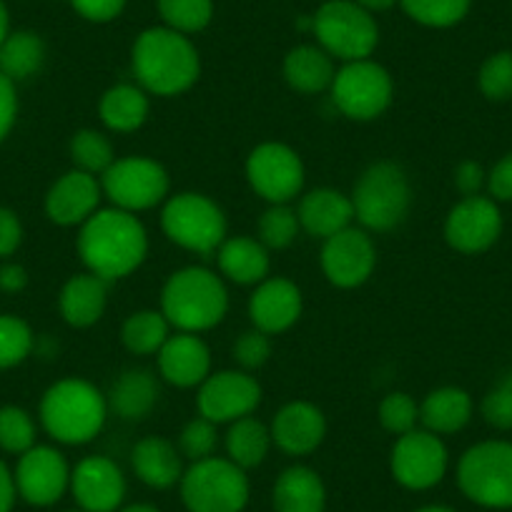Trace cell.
Segmentation results:
<instances>
[{
    "label": "cell",
    "mask_w": 512,
    "mask_h": 512,
    "mask_svg": "<svg viewBox=\"0 0 512 512\" xmlns=\"http://www.w3.org/2000/svg\"><path fill=\"white\" fill-rule=\"evenodd\" d=\"M149 254V234L136 214L108 206L98 209L78 234V256L86 272L113 282L134 274Z\"/></svg>",
    "instance_id": "cell-1"
},
{
    "label": "cell",
    "mask_w": 512,
    "mask_h": 512,
    "mask_svg": "<svg viewBox=\"0 0 512 512\" xmlns=\"http://www.w3.org/2000/svg\"><path fill=\"white\" fill-rule=\"evenodd\" d=\"M131 68L146 93L169 98L181 96L199 81L201 58L189 36L156 26L136 38Z\"/></svg>",
    "instance_id": "cell-2"
},
{
    "label": "cell",
    "mask_w": 512,
    "mask_h": 512,
    "mask_svg": "<svg viewBox=\"0 0 512 512\" xmlns=\"http://www.w3.org/2000/svg\"><path fill=\"white\" fill-rule=\"evenodd\" d=\"M108 400L96 384L81 377H66L51 384L41 400V425L61 445H88L103 430Z\"/></svg>",
    "instance_id": "cell-3"
},
{
    "label": "cell",
    "mask_w": 512,
    "mask_h": 512,
    "mask_svg": "<svg viewBox=\"0 0 512 512\" xmlns=\"http://www.w3.org/2000/svg\"><path fill=\"white\" fill-rule=\"evenodd\" d=\"M161 312L179 332L201 334L224 322L229 292L211 269L184 267L171 274L161 292Z\"/></svg>",
    "instance_id": "cell-4"
},
{
    "label": "cell",
    "mask_w": 512,
    "mask_h": 512,
    "mask_svg": "<svg viewBox=\"0 0 512 512\" xmlns=\"http://www.w3.org/2000/svg\"><path fill=\"white\" fill-rule=\"evenodd\" d=\"M349 199L354 206V221H359L364 231H395L410 214V176L395 161H377L362 171Z\"/></svg>",
    "instance_id": "cell-5"
},
{
    "label": "cell",
    "mask_w": 512,
    "mask_h": 512,
    "mask_svg": "<svg viewBox=\"0 0 512 512\" xmlns=\"http://www.w3.org/2000/svg\"><path fill=\"white\" fill-rule=\"evenodd\" d=\"M161 229L166 239L194 254H214L226 241V214L214 199L196 191L169 196L161 211Z\"/></svg>",
    "instance_id": "cell-6"
},
{
    "label": "cell",
    "mask_w": 512,
    "mask_h": 512,
    "mask_svg": "<svg viewBox=\"0 0 512 512\" xmlns=\"http://www.w3.org/2000/svg\"><path fill=\"white\" fill-rule=\"evenodd\" d=\"M312 33L337 61H362L379 43V26L369 11L354 0H329L312 16Z\"/></svg>",
    "instance_id": "cell-7"
},
{
    "label": "cell",
    "mask_w": 512,
    "mask_h": 512,
    "mask_svg": "<svg viewBox=\"0 0 512 512\" xmlns=\"http://www.w3.org/2000/svg\"><path fill=\"white\" fill-rule=\"evenodd\" d=\"M181 500L189 512H241L249 502V477L229 457L191 462L181 477Z\"/></svg>",
    "instance_id": "cell-8"
},
{
    "label": "cell",
    "mask_w": 512,
    "mask_h": 512,
    "mask_svg": "<svg viewBox=\"0 0 512 512\" xmlns=\"http://www.w3.org/2000/svg\"><path fill=\"white\" fill-rule=\"evenodd\" d=\"M457 482L475 505L512 507V442L487 440L472 445L457 465Z\"/></svg>",
    "instance_id": "cell-9"
},
{
    "label": "cell",
    "mask_w": 512,
    "mask_h": 512,
    "mask_svg": "<svg viewBox=\"0 0 512 512\" xmlns=\"http://www.w3.org/2000/svg\"><path fill=\"white\" fill-rule=\"evenodd\" d=\"M101 189L111 206L128 214H139L169 199L171 179L159 161L146 156H126L108 166L106 174L101 176Z\"/></svg>",
    "instance_id": "cell-10"
},
{
    "label": "cell",
    "mask_w": 512,
    "mask_h": 512,
    "mask_svg": "<svg viewBox=\"0 0 512 512\" xmlns=\"http://www.w3.org/2000/svg\"><path fill=\"white\" fill-rule=\"evenodd\" d=\"M332 101L352 121H374L390 108L395 83L390 71L372 58L344 63L332 81Z\"/></svg>",
    "instance_id": "cell-11"
},
{
    "label": "cell",
    "mask_w": 512,
    "mask_h": 512,
    "mask_svg": "<svg viewBox=\"0 0 512 512\" xmlns=\"http://www.w3.org/2000/svg\"><path fill=\"white\" fill-rule=\"evenodd\" d=\"M246 181L269 204H289L304 189L302 156L277 141L259 144L246 159Z\"/></svg>",
    "instance_id": "cell-12"
},
{
    "label": "cell",
    "mask_w": 512,
    "mask_h": 512,
    "mask_svg": "<svg viewBox=\"0 0 512 512\" xmlns=\"http://www.w3.org/2000/svg\"><path fill=\"white\" fill-rule=\"evenodd\" d=\"M447 447L440 435L430 430H412L397 437L390 455L392 477L407 490H430L447 472Z\"/></svg>",
    "instance_id": "cell-13"
},
{
    "label": "cell",
    "mask_w": 512,
    "mask_h": 512,
    "mask_svg": "<svg viewBox=\"0 0 512 512\" xmlns=\"http://www.w3.org/2000/svg\"><path fill=\"white\" fill-rule=\"evenodd\" d=\"M262 402V387L244 369L211 372L199 387V415L214 425H231L254 415Z\"/></svg>",
    "instance_id": "cell-14"
},
{
    "label": "cell",
    "mask_w": 512,
    "mask_h": 512,
    "mask_svg": "<svg viewBox=\"0 0 512 512\" xmlns=\"http://www.w3.org/2000/svg\"><path fill=\"white\" fill-rule=\"evenodd\" d=\"M377 267V246L362 226H349L324 239L322 272L339 289H357Z\"/></svg>",
    "instance_id": "cell-15"
},
{
    "label": "cell",
    "mask_w": 512,
    "mask_h": 512,
    "mask_svg": "<svg viewBox=\"0 0 512 512\" xmlns=\"http://www.w3.org/2000/svg\"><path fill=\"white\" fill-rule=\"evenodd\" d=\"M13 477L18 495L36 507L56 505L71 487V467L66 457L61 450L48 445H33L23 452Z\"/></svg>",
    "instance_id": "cell-16"
},
{
    "label": "cell",
    "mask_w": 512,
    "mask_h": 512,
    "mask_svg": "<svg viewBox=\"0 0 512 512\" xmlns=\"http://www.w3.org/2000/svg\"><path fill=\"white\" fill-rule=\"evenodd\" d=\"M502 234L500 206L490 196H465L450 209L445 239L460 254H482Z\"/></svg>",
    "instance_id": "cell-17"
},
{
    "label": "cell",
    "mask_w": 512,
    "mask_h": 512,
    "mask_svg": "<svg viewBox=\"0 0 512 512\" xmlns=\"http://www.w3.org/2000/svg\"><path fill=\"white\" fill-rule=\"evenodd\" d=\"M71 492L81 510L116 512L126 497V477L108 457H83L71 470Z\"/></svg>",
    "instance_id": "cell-18"
},
{
    "label": "cell",
    "mask_w": 512,
    "mask_h": 512,
    "mask_svg": "<svg viewBox=\"0 0 512 512\" xmlns=\"http://www.w3.org/2000/svg\"><path fill=\"white\" fill-rule=\"evenodd\" d=\"M302 289L284 277H267L249 299V319L264 334H282L302 317Z\"/></svg>",
    "instance_id": "cell-19"
},
{
    "label": "cell",
    "mask_w": 512,
    "mask_h": 512,
    "mask_svg": "<svg viewBox=\"0 0 512 512\" xmlns=\"http://www.w3.org/2000/svg\"><path fill=\"white\" fill-rule=\"evenodd\" d=\"M101 179L86 171H68L46 194V214L58 226H81L101 204Z\"/></svg>",
    "instance_id": "cell-20"
},
{
    "label": "cell",
    "mask_w": 512,
    "mask_h": 512,
    "mask_svg": "<svg viewBox=\"0 0 512 512\" xmlns=\"http://www.w3.org/2000/svg\"><path fill=\"white\" fill-rule=\"evenodd\" d=\"M269 430H272L274 445L287 455H312L327 437V417L312 402L297 400L277 412Z\"/></svg>",
    "instance_id": "cell-21"
},
{
    "label": "cell",
    "mask_w": 512,
    "mask_h": 512,
    "mask_svg": "<svg viewBox=\"0 0 512 512\" xmlns=\"http://www.w3.org/2000/svg\"><path fill=\"white\" fill-rule=\"evenodd\" d=\"M159 372L164 382L179 390L201 387L211 374V352L199 334L176 332L159 352Z\"/></svg>",
    "instance_id": "cell-22"
},
{
    "label": "cell",
    "mask_w": 512,
    "mask_h": 512,
    "mask_svg": "<svg viewBox=\"0 0 512 512\" xmlns=\"http://www.w3.org/2000/svg\"><path fill=\"white\" fill-rule=\"evenodd\" d=\"M297 216L299 226L309 236H317V239L324 241L352 226L354 206L347 194L324 186V189H314L302 196L297 206Z\"/></svg>",
    "instance_id": "cell-23"
},
{
    "label": "cell",
    "mask_w": 512,
    "mask_h": 512,
    "mask_svg": "<svg viewBox=\"0 0 512 512\" xmlns=\"http://www.w3.org/2000/svg\"><path fill=\"white\" fill-rule=\"evenodd\" d=\"M216 262H219V272L241 287L262 284L272 269L269 249L254 236H231V239L226 236L224 244L216 249Z\"/></svg>",
    "instance_id": "cell-24"
},
{
    "label": "cell",
    "mask_w": 512,
    "mask_h": 512,
    "mask_svg": "<svg viewBox=\"0 0 512 512\" xmlns=\"http://www.w3.org/2000/svg\"><path fill=\"white\" fill-rule=\"evenodd\" d=\"M131 465H134L136 477L154 490H169L184 477L179 447L166 437L151 435L136 442L131 452Z\"/></svg>",
    "instance_id": "cell-25"
},
{
    "label": "cell",
    "mask_w": 512,
    "mask_h": 512,
    "mask_svg": "<svg viewBox=\"0 0 512 512\" xmlns=\"http://www.w3.org/2000/svg\"><path fill=\"white\" fill-rule=\"evenodd\" d=\"M108 302V282L91 272L76 274L68 279L58 297V309L66 324L76 329H88L103 317Z\"/></svg>",
    "instance_id": "cell-26"
},
{
    "label": "cell",
    "mask_w": 512,
    "mask_h": 512,
    "mask_svg": "<svg viewBox=\"0 0 512 512\" xmlns=\"http://www.w3.org/2000/svg\"><path fill=\"white\" fill-rule=\"evenodd\" d=\"M161 397L159 379L149 369H126L113 382L108 392V410L116 412L121 420L139 422L146 420L156 410Z\"/></svg>",
    "instance_id": "cell-27"
},
{
    "label": "cell",
    "mask_w": 512,
    "mask_h": 512,
    "mask_svg": "<svg viewBox=\"0 0 512 512\" xmlns=\"http://www.w3.org/2000/svg\"><path fill=\"white\" fill-rule=\"evenodd\" d=\"M272 500L277 512H324L327 490L317 472L294 465L277 477Z\"/></svg>",
    "instance_id": "cell-28"
},
{
    "label": "cell",
    "mask_w": 512,
    "mask_h": 512,
    "mask_svg": "<svg viewBox=\"0 0 512 512\" xmlns=\"http://www.w3.org/2000/svg\"><path fill=\"white\" fill-rule=\"evenodd\" d=\"M149 111V93L134 83H116L103 93L101 103H98V116H101L103 126L116 134L139 131L149 118Z\"/></svg>",
    "instance_id": "cell-29"
},
{
    "label": "cell",
    "mask_w": 512,
    "mask_h": 512,
    "mask_svg": "<svg viewBox=\"0 0 512 512\" xmlns=\"http://www.w3.org/2000/svg\"><path fill=\"white\" fill-rule=\"evenodd\" d=\"M337 68L322 46H297L284 58V78L297 93H322L332 88Z\"/></svg>",
    "instance_id": "cell-30"
},
{
    "label": "cell",
    "mask_w": 512,
    "mask_h": 512,
    "mask_svg": "<svg viewBox=\"0 0 512 512\" xmlns=\"http://www.w3.org/2000/svg\"><path fill=\"white\" fill-rule=\"evenodd\" d=\"M472 397L460 387L432 390L420 405V422L435 435H455L465 430L472 420Z\"/></svg>",
    "instance_id": "cell-31"
},
{
    "label": "cell",
    "mask_w": 512,
    "mask_h": 512,
    "mask_svg": "<svg viewBox=\"0 0 512 512\" xmlns=\"http://www.w3.org/2000/svg\"><path fill=\"white\" fill-rule=\"evenodd\" d=\"M272 445V430L251 415L231 422L229 432H226V455L241 470H251V467L262 465Z\"/></svg>",
    "instance_id": "cell-32"
},
{
    "label": "cell",
    "mask_w": 512,
    "mask_h": 512,
    "mask_svg": "<svg viewBox=\"0 0 512 512\" xmlns=\"http://www.w3.org/2000/svg\"><path fill=\"white\" fill-rule=\"evenodd\" d=\"M46 61V43L33 31H16L0 46V73L13 83L36 76Z\"/></svg>",
    "instance_id": "cell-33"
},
{
    "label": "cell",
    "mask_w": 512,
    "mask_h": 512,
    "mask_svg": "<svg viewBox=\"0 0 512 512\" xmlns=\"http://www.w3.org/2000/svg\"><path fill=\"white\" fill-rule=\"evenodd\" d=\"M171 324L169 319L164 317V312H156V309H141V312H134L131 317L123 322L121 339L123 347L131 354H159L161 347L166 344V339L171 337Z\"/></svg>",
    "instance_id": "cell-34"
},
{
    "label": "cell",
    "mask_w": 512,
    "mask_h": 512,
    "mask_svg": "<svg viewBox=\"0 0 512 512\" xmlns=\"http://www.w3.org/2000/svg\"><path fill=\"white\" fill-rule=\"evenodd\" d=\"M71 159L78 171H86V174L101 179L108 166L116 161V154H113V144L106 134L96 128H81L71 139Z\"/></svg>",
    "instance_id": "cell-35"
},
{
    "label": "cell",
    "mask_w": 512,
    "mask_h": 512,
    "mask_svg": "<svg viewBox=\"0 0 512 512\" xmlns=\"http://www.w3.org/2000/svg\"><path fill=\"white\" fill-rule=\"evenodd\" d=\"M164 26L184 36L201 33L214 18V0H159Z\"/></svg>",
    "instance_id": "cell-36"
},
{
    "label": "cell",
    "mask_w": 512,
    "mask_h": 512,
    "mask_svg": "<svg viewBox=\"0 0 512 512\" xmlns=\"http://www.w3.org/2000/svg\"><path fill=\"white\" fill-rule=\"evenodd\" d=\"M407 16L427 28H452L467 16L470 0H400Z\"/></svg>",
    "instance_id": "cell-37"
},
{
    "label": "cell",
    "mask_w": 512,
    "mask_h": 512,
    "mask_svg": "<svg viewBox=\"0 0 512 512\" xmlns=\"http://www.w3.org/2000/svg\"><path fill=\"white\" fill-rule=\"evenodd\" d=\"M31 327L16 314H0V369L18 367L33 352Z\"/></svg>",
    "instance_id": "cell-38"
},
{
    "label": "cell",
    "mask_w": 512,
    "mask_h": 512,
    "mask_svg": "<svg viewBox=\"0 0 512 512\" xmlns=\"http://www.w3.org/2000/svg\"><path fill=\"white\" fill-rule=\"evenodd\" d=\"M299 216L289 204H272L259 219V241L272 249H287L299 234Z\"/></svg>",
    "instance_id": "cell-39"
},
{
    "label": "cell",
    "mask_w": 512,
    "mask_h": 512,
    "mask_svg": "<svg viewBox=\"0 0 512 512\" xmlns=\"http://www.w3.org/2000/svg\"><path fill=\"white\" fill-rule=\"evenodd\" d=\"M36 445V422L16 405L0 407V450L23 455Z\"/></svg>",
    "instance_id": "cell-40"
},
{
    "label": "cell",
    "mask_w": 512,
    "mask_h": 512,
    "mask_svg": "<svg viewBox=\"0 0 512 512\" xmlns=\"http://www.w3.org/2000/svg\"><path fill=\"white\" fill-rule=\"evenodd\" d=\"M477 86H480L482 96L490 98V101H510L512 53L510 51L492 53V56L482 63L480 73H477Z\"/></svg>",
    "instance_id": "cell-41"
},
{
    "label": "cell",
    "mask_w": 512,
    "mask_h": 512,
    "mask_svg": "<svg viewBox=\"0 0 512 512\" xmlns=\"http://www.w3.org/2000/svg\"><path fill=\"white\" fill-rule=\"evenodd\" d=\"M420 422V405L407 392H392L379 402V425L392 435L402 437L417 430Z\"/></svg>",
    "instance_id": "cell-42"
},
{
    "label": "cell",
    "mask_w": 512,
    "mask_h": 512,
    "mask_svg": "<svg viewBox=\"0 0 512 512\" xmlns=\"http://www.w3.org/2000/svg\"><path fill=\"white\" fill-rule=\"evenodd\" d=\"M216 445H219V435H216V425L206 417H196L189 425L181 430L179 437V452L181 457L191 462L206 460V457H214Z\"/></svg>",
    "instance_id": "cell-43"
},
{
    "label": "cell",
    "mask_w": 512,
    "mask_h": 512,
    "mask_svg": "<svg viewBox=\"0 0 512 512\" xmlns=\"http://www.w3.org/2000/svg\"><path fill=\"white\" fill-rule=\"evenodd\" d=\"M482 417L497 430H512V372L487 392L482 400Z\"/></svg>",
    "instance_id": "cell-44"
},
{
    "label": "cell",
    "mask_w": 512,
    "mask_h": 512,
    "mask_svg": "<svg viewBox=\"0 0 512 512\" xmlns=\"http://www.w3.org/2000/svg\"><path fill=\"white\" fill-rule=\"evenodd\" d=\"M272 357V339L259 329H249L234 344V359L246 369H259Z\"/></svg>",
    "instance_id": "cell-45"
},
{
    "label": "cell",
    "mask_w": 512,
    "mask_h": 512,
    "mask_svg": "<svg viewBox=\"0 0 512 512\" xmlns=\"http://www.w3.org/2000/svg\"><path fill=\"white\" fill-rule=\"evenodd\" d=\"M73 11L91 23H108L126 8V0H71Z\"/></svg>",
    "instance_id": "cell-46"
},
{
    "label": "cell",
    "mask_w": 512,
    "mask_h": 512,
    "mask_svg": "<svg viewBox=\"0 0 512 512\" xmlns=\"http://www.w3.org/2000/svg\"><path fill=\"white\" fill-rule=\"evenodd\" d=\"M23 241V224L13 209L0 206V259H8Z\"/></svg>",
    "instance_id": "cell-47"
},
{
    "label": "cell",
    "mask_w": 512,
    "mask_h": 512,
    "mask_svg": "<svg viewBox=\"0 0 512 512\" xmlns=\"http://www.w3.org/2000/svg\"><path fill=\"white\" fill-rule=\"evenodd\" d=\"M16 116H18L16 83L0 73V144L8 139V134H11Z\"/></svg>",
    "instance_id": "cell-48"
},
{
    "label": "cell",
    "mask_w": 512,
    "mask_h": 512,
    "mask_svg": "<svg viewBox=\"0 0 512 512\" xmlns=\"http://www.w3.org/2000/svg\"><path fill=\"white\" fill-rule=\"evenodd\" d=\"M487 191L495 201H512V154L502 156L487 174Z\"/></svg>",
    "instance_id": "cell-49"
},
{
    "label": "cell",
    "mask_w": 512,
    "mask_h": 512,
    "mask_svg": "<svg viewBox=\"0 0 512 512\" xmlns=\"http://www.w3.org/2000/svg\"><path fill=\"white\" fill-rule=\"evenodd\" d=\"M455 186L462 194V199H465V196H480V191L487 186L485 169L472 159L462 161L455 169Z\"/></svg>",
    "instance_id": "cell-50"
},
{
    "label": "cell",
    "mask_w": 512,
    "mask_h": 512,
    "mask_svg": "<svg viewBox=\"0 0 512 512\" xmlns=\"http://www.w3.org/2000/svg\"><path fill=\"white\" fill-rule=\"evenodd\" d=\"M28 287V272L21 264H3L0 267V289L3 292H23Z\"/></svg>",
    "instance_id": "cell-51"
},
{
    "label": "cell",
    "mask_w": 512,
    "mask_h": 512,
    "mask_svg": "<svg viewBox=\"0 0 512 512\" xmlns=\"http://www.w3.org/2000/svg\"><path fill=\"white\" fill-rule=\"evenodd\" d=\"M16 477L8 470V465L0 460V512H11L13 505H16Z\"/></svg>",
    "instance_id": "cell-52"
},
{
    "label": "cell",
    "mask_w": 512,
    "mask_h": 512,
    "mask_svg": "<svg viewBox=\"0 0 512 512\" xmlns=\"http://www.w3.org/2000/svg\"><path fill=\"white\" fill-rule=\"evenodd\" d=\"M357 6H362L364 11H369L374 16V13H384L390 11L392 6H395L397 0H354Z\"/></svg>",
    "instance_id": "cell-53"
},
{
    "label": "cell",
    "mask_w": 512,
    "mask_h": 512,
    "mask_svg": "<svg viewBox=\"0 0 512 512\" xmlns=\"http://www.w3.org/2000/svg\"><path fill=\"white\" fill-rule=\"evenodd\" d=\"M8 36H11V16H8L6 3L0 0V46H3Z\"/></svg>",
    "instance_id": "cell-54"
},
{
    "label": "cell",
    "mask_w": 512,
    "mask_h": 512,
    "mask_svg": "<svg viewBox=\"0 0 512 512\" xmlns=\"http://www.w3.org/2000/svg\"><path fill=\"white\" fill-rule=\"evenodd\" d=\"M121 512H161V510H156L154 505H128L123 507Z\"/></svg>",
    "instance_id": "cell-55"
},
{
    "label": "cell",
    "mask_w": 512,
    "mask_h": 512,
    "mask_svg": "<svg viewBox=\"0 0 512 512\" xmlns=\"http://www.w3.org/2000/svg\"><path fill=\"white\" fill-rule=\"evenodd\" d=\"M417 512H455L452 507H445V505H427V507H420Z\"/></svg>",
    "instance_id": "cell-56"
},
{
    "label": "cell",
    "mask_w": 512,
    "mask_h": 512,
    "mask_svg": "<svg viewBox=\"0 0 512 512\" xmlns=\"http://www.w3.org/2000/svg\"><path fill=\"white\" fill-rule=\"evenodd\" d=\"M68 512H86V510H68Z\"/></svg>",
    "instance_id": "cell-57"
}]
</instances>
